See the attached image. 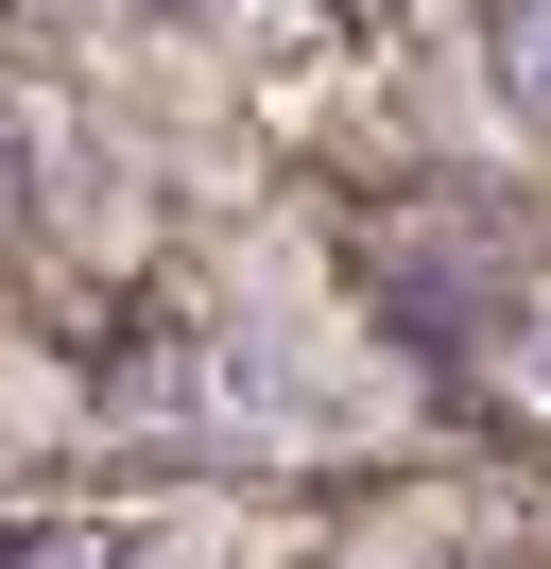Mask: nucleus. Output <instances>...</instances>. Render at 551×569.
<instances>
[{"mask_svg":"<svg viewBox=\"0 0 551 569\" xmlns=\"http://www.w3.org/2000/svg\"><path fill=\"white\" fill-rule=\"evenodd\" d=\"M482 36H500V104L551 121V0H482Z\"/></svg>","mask_w":551,"mask_h":569,"instance_id":"f257e3e1","label":"nucleus"},{"mask_svg":"<svg viewBox=\"0 0 551 569\" xmlns=\"http://www.w3.org/2000/svg\"><path fill=\"white\" fill-rule=\"evenodd\" d=\"M517 362H534V380H551V346H517Z\"/></svg>","mask_w":551,"mask_h":569,"instance_id":"f03ea898","label":"nucleus"}]
</instances>
